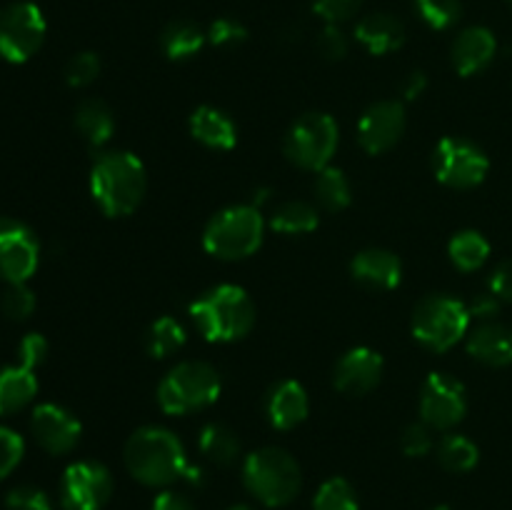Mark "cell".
<instances>
[{
    "mask_svg": "<svg viewBox=\"0 0 512 510\" xmlns=\"http://www.w3.org/2000/svg\"><path fill=\"white\" fill-rule=\"evenodd\" d=\"M125 465L130 475L145 485H170L180 478L200 483V470L185 458L178 435L165 428H140L125 445Z\"/></svg>",
    "mask_w": 512,
    "mask_h": 510,
    "instance_id": "cell-1",
    "label": "cell"
},
{
    "mask_svg": "<svg viewBox=\"0 0 512 510\" xmlns=\"http://www.w3.org/2000/svg\"><path fill=\"white\" fill-rule=\"evenodd\" d=\"M148 173L138 155L128 150L103 153L90 170V193L108 218L130 215L145 198Z\"/></svg>",
    "mask_w": 512,
    "mask_h": 510,
    "instance_id": "cell-2",
    "label": "cell"
},
{
    "mask_svg": "<svg viewBox=\"0 0 512 510\" xmlns=\"http://www.w3.org/2000/svg\"><path fill=\"white\" fill-rule=\"evenodd\" d=\"M190 318L210 343L240 340L253 330L255 305L240 285H218L190 305Z\"/></svg>",
    "mask_w": 512,
    "mask_h": 510,
    "instance_id": "cell-3",
    "label": "cell"
},
{
    "mask_svg": "<svg viewBox=\"0 0 512 510\" xmlns=\"http://www.w3.org/2000/svg\"><path fill=\"white\" fill-rule=\"evenodd\" d=\"M265 223L255 205H233L210 218L203 230V248L220 260H240L263 245Z\"/></svg>",
    "mask_w": 512,
    "mask_h": 510,
    "instance_id": "cell-4",
    "label": "cell"
},
{
    "mask_svg": "<svg viewBox=\"0 0 512 510\" xmlns=\"http://www.w3.org/2000/svg\"><path fill=\"white\" fill-rule=\"evenodd\" d=\"M245 488L270 508L288 505L300 490V465L288 450L260 448L245 458Z\"/></svg>",
    "mask_w": 512,
    "mask_h": 510,
    "instance_id": "cell-5",
    "label": "cell"
},
{
    "mask_svg": "<svg viewBox=\"0 0 512 510\" xmlns=\"http://www.w3.org/2000/svg\"><path fill=\"white\" fill-rule=\"evenodd\" d=\"M220 388V375L213 365L185 360L158 385V403L165 413L188 415L213 405L220 398Z\"/></svg>",
    "mask_w": 512,
    "mask_h": 510,
    "instance_id": "cell-6",
    "label": "cell"
},
{
    "mask_svg": "<svg viewBox=\"0 0 512 510\" xmlns=\"http://www.w3.org/2000/svg\"><path fill=\"white\" fill-rule=\"evenodd\" d=\"M470 308L458 298H448V295H430V298L420 300L418 308L413 310V338L420 345L435 353H445L453 345L468 335L470 330Z\"/></svg>",
    "mask_w": 512,
    "mask_h": 510,
    "instance_id": "cell-7",
    "label": "cell"
},
{
    "mask_svg": "<svg viewBox=\"0 0 512 510\" xmlns=\"http://www.w3.org/2000/svg\"><path fill=\"white\" fill-rule=\"evenodd\" d=\"M340 143V128L333 115L308 113L295 120L285 135V158L303 170H323L333 160Z\"/></svg>",
    "mask_w": 512,
    "mask_h": 510,
    "instance_id": "cell-8",
    "label": "cell"
},
{
    "mask_svg": "<svg viewBox=\"0 0 512 510\" xmlns=\"http://www.w3.org/2000/svg\"><path fill=\"white\" fill-rule=\"evenodd\" d=\"M43 13L35 3H13L0 10V55L8 63H25L45 40Z\"/></svg>",
    "mask_w": 512,
    "mask_h": 510,
    "instance_id": "cell-9",
    "label": "cell"
},
{
    "mask_svg": "<svg viewBox=\"0 0 512 510\" xmlns=\"http://www.w3.org/2000/svg\"><path fill=\"white\" fill-rule=\"evenodd\" d=\"M435 178L455 190H468L488 178L490 160L475 143L463 138H443L433 153Z\"/></svg>",
    "mask_w": 512,
    "mask_h": 510,
    "instance_id": "cell-10",
    "label": "cell"
},
{
    "mask_svg": "<svg viewBox=\"0 0 512 510\" xmlns=\"http://www.w3.org/2000/svg\"><path fill=\"white\" fill-rule=\"evenodd\" d=\"M468 413L465 385L448 373H430L420 393V415L433 430H450Z\"/></svg>",
    "mask_w": 512,
    "mask_h": 510,
    "instance_id": "cell-11",
    "label": "cell"
},
{
    "mask_svg": "<svg viewBox=\"0 0 512 510\" xmlns=\"http://www.w3.org/2000/svg\"><path fill=\"white\" fill-rule=\"evenodd\" d=\"M113 495V475L93 460L73 463L63 475L60 500L63 510H100Z\"/></svg>",
    "mask_w": 512,
    "mask_h": 510,
    "instance_id": "cell-12",
    "label": "cell"
},
{
    "mask_svg": "<svg viewBox=\"0 0 512 510\" xmlns=\"http://www.w3.org/2000/svg\"><path fill=\"white\" fill-rule=\"evenodd\" d=\"M40 245L28 225L13 218H0V280L28 283L38 270Z\"/></svg>",
    "mask_w": 512,
    "mask_h": 510,
    "instance_id": "cell-13",
    "label": "cell"
},
{
    "mask_svg": "<svg viewBox=\"0 0 512 510\" xmlns=\"http://www.w3.org/2000/svg\"><path fill=\"white\" fill-rule=\"evenodd\" d=\"M408 125L400 100H380L370 105L358 123V143L368 155H383L400 143Z\"/></svg>",
    "mask_w": 512,
    "mask_h": 510,
    "instance_id": "cell-14",
    "label": "cell"
},
{
    "mask_svg": "<svg viewBox=\"0 0 512 510\" xmlns=\"http://www.w3.org/2000/svg\"><path fill=\"white\" fill-rule=\"evenodd\" d=\"M30 430H33L40 448L53 455H63L78 445L83 425H80V420L70 410L60 408L55 403H43L33 410Z\"/></svg>",
    "mask_w": 512,
    "mask_h": 510,
    "instance_id": "cell-15",
    "label": "cell"
},
{
    "mask_svg": "<svg viewBox=\"0 0 512 510\" xmlns=\"http://www.w3.org/2000/svg\"><path fill=\"white\" fill-rule=\"evenodd\" d=\"M383 378V355L373 348H353L338 360L333 383L345 395H365Z\"/></svg>",
    "mask_w": 512,
    "mask_h": 510,
    "instance_id": "cell-16",
    "label": "cell"
},
{
    "mask_svg": "<svg viewBox=\"0 0 512 510\" xmlns=\"http://www.w3.org/2000/svg\"><path fill=\"white\" fill-rule=\"evenodd\" d=\"M350 273L360 285L373 290H393L400 285L403 278V265H400L398 255L390 250L370 248L363 250L350 263Z\"/></svg>",
    "mask_w": 512,
    "mask_h": 510,
    "instance_id": "cell-17",
    "label": "cell"
},
{
    "mask_svg": "<svg viewBox=\"0 0 512 510\" xmlns=\"http://www.w3.org/2000/svg\"><path fill=\"white\" fill-rule=\"evenodd\" d=\"M268 420L273 428L278 430H293L308 418L310 413V400L305 393L303 385L298 380H283V383L275 385L268 395Z\"/></svg>",
    "mask_w": 512,
    "mask_h": 510,
    "instance_id": "cell-18",
    "label": "cell"
},
{
    "mask_svg": "<svg viewBox=\"0 0 512 510\" xmlns=\"http://www.w3.org/2000/svg\"><path fill=\"white\" fill-rule=\"evenodd\" d=\"M498 53V40L488 28H468L453 43V65L463 78L480 73L493 63Z\"/></svg>",
    "mask_w": 512,
    "mask_h": 510,
    "instance_id": "cell-19",
    "label": "cell"
},
{
    "mask_svg": "<svg viewBox=\"0 0 512 510\" xmlns=\"http://www.w3.org/2000/svg\"><path fill=\"white\" fill-rule=\"evenodd\" d=\"M468 353L490 368L512 365V328L495 320H485L468 335Z\"/></svg>",
    "mask_w": 512,
    "mask_h": 510,
    "instance_id": "cell-20",
    "label": "cell"
},
{
    "mask_svg": "<svg viewBox=\"0 0 512 510\" xmlns=\"http://www.w3.org/2000/svg\"><path fill=\"white\" fill-rule=\"evenodd\" d=\"M190 135L205 148L213 150H233L238 145V128L225 115L223 110L213 108V105H200L193 115H190Z\"/></svg>",
    "mask_w": 512,
    "mask_h": 510,
    "instance_id": "cell-21",
    "label": "cell"
},
{
    "mask_svg": "<svg viewBox=\"0 0 512 510\" xmlns=\"http://www.w3.org/2000/svg\"><path fill=\"white\" fill-rule=\"evenodd\" d=\"M355 38L368 53L388 55L405 43V25L390 13H373L360 20Z\"/></svg>",
    "mask_w": 512,
    "mask_h": 510,
    "instance_id": "cell-22",
    "label": "cell"
},
{
    "mask_svg": "<svg viewBox=\"0 0 512 510\" xmlns=\"http://www.w3.org/2000/svg\"><path fill=\"white\" fill-rule=\"evenodd\" d=\"M38 393V378L30 368L10 365L0 370V418L23 410Z\"/></svg>",
    "mask_w": 512,
    "mask_h": 510,
    "instance_id": "cell-23",
    "label": "cell"
},
{
    "mask_svg": "<svg viewBox=\"0 0 512 510\" xmlns=\"http://www.w3.org/2000/svg\"><path fill=\"white\" fill-rule=\"evenodd\" d=\"M75 128L93 148H103L115 133L113 110L98 98L83 100L75 110Z\"/></svg>",
    "mask_w": 512,
    "mask_h": 510,
    "instance_id": "cell-24",
    "label": "cell"
},
{
    "mask_svg": "<svg viewBox=\"0 0 512 510\" xmlns=\"http://www.w3.org/2000/svg\"><path fill=\"white\" fill-rule=\"evenodd\" d=\"M205 40H208V33H203L193 20H173L160 35V45L170 60L193 58L203 50Z\"/></svg>",
    "mask_w": 512,
    "mask_h": 510,
    "instance_id": "cell-25",
    "label": "cell"
},
{
    "mask_svg": "<svg viewBox=\"0 0 512 510\" xmlns=\"http://www.w3.org/2000/svg\"><path fill=\"white\" fill-rule=\"evenodd\" d=\"M318 210L305 200H285L270 215V228L283 235H308L318 228Z\"/></svg>",
    "mask_w": 512,
    "mask_h": 510,
    "instance_id": "cell-26",
    "label": "cell"
},
{
    "mask_svg": "<svg viewBox=\"0 0 512 510\" xmlns=\"http://www.w3.org/2000/svg\"><path fill=\"white\" fill-rule=\"evenodd\" d=\"M448 255L455 268L463 273H473V270L483 268L485 260L490 258V243L478 230H463V233L453 235V240L448 243Z\"/></svg>",
    "mask_w": 512,
    "mask_h": 510,
    "instance_id": "cell-27",
    "label": "cell"
},
{
    "mask_svg": "<svg viewBox=\"0 0 512 510\" xmlns=\"http://www.w3.org/2000/svg\"><path fill=\"white\" fill-rule=\"evenodd\" d=\"M200 453L215 465H230L238 460L240 455V440L228 425L223 423H208L200 430Z\"/></svg>",
    "mask_w": 512,
    "mask_h": 510,
    "instance_id": "cell-28",
    "label": "cell"
},
{
    "mask_svg": "<svg viewBox=\"0 0 512 510\" xmlns=\"http://www.w3.org/2000/svg\"><path fill=\"white\" fill-rule=\"evenodd\" d=\"M185 345V330L183 325L178 323L170 315H163V318L155 320L153 325L145 333V350H148L150 358H170V355L178 353Z\"/></svg>",
    "mask_w": 512,
    "mask_h": 510,
    "instance_id": "cell-29",
    "label": "cell"
},
{
    "mask_svg": "<svg viewBox=\"0 0 512 510\" xmlns=\"http://www.w3.org/2000/svg\"><path fill=\"white\" fill-rule=\"evenodd\" d=\"M315 195H318L320 205H323L325 210H333V213L345 210L350 205V200H353V190H350L348 178H345L343 170L333 168V165L318 170V178H315Z\"/></svg>",
    "mask_w": 512,
    "mask_h": 510,
    "instance_id": "cell-30",
    "label": "cell"
},
{
    "mask_svg": "<svg viewBox=\"0 0 512 510\" xmlns=\"http://www.w3.org/2000/svg\"><path fill=\"white\" fill-rule=\"evenodd\" d=\"M438 458L440 463H443V468L450 470V473H468V470H473L475 465H478L480 450L478 445L470 438H465V435L450 433L445 435L443 443H440Z\"/></svg>",
    "mask_w": 512,
    "mask_h": 510,
    "instance_id": "cell-31",
    "label": "cell"
},
{
    "mask_svg": "<svg viewBox=\"0 0 512 510\" xmlns=\"http://www.w3.org/2000/svg\"><path fill=\"white\" fill-rule=\"evenodd\" d=\"M315 510H358V495L345 478H330L315 495Z\"/></svg>",
    "mask_w": 512,
    "mask_h": 510,
    "instance_id": "cell-32",
    "label": "cell"
},
{
    "mask_svg": "<svg viewBox=\"0 0 512 510\" xmlns=\"http://www.w3.org/2000/svg\"><path fill=\"white\" fill-rule=\"evenodd\" d=\"M415 5H418L420 18L435 30H448L450 25L458 23L463 13L460 0H415Z\"/></svg>",
    "mask_w": 512,
    "mask_h": 510,
    "instance_id": "cell-33",
    "label": "cell"
},
{
    "mask_svg": "<svg viewBox=\"0 0 512 510\" xmlns=\"http://www.w3.org/2000/svg\"><path fill=\"white\" fill-rule=\"evenodd\" d=\"M0 308L8 318L25 320L35 310L33 290L28 288V283H8L3 300H0Z\"/></svg>",
    "mask_w": 512,
    "mask_h": 510,
    "instance_id": "cell-34",
    "label": "cell"
},
{
    "mask_svg": "<svg viewBox=\"0 0 512 510\" xmlns=\"http://www.w3.org/2000/svg\"><path fill=\"white\" fill-rule=\"evenodd\" d=\"M100 75V58L95 53H78L70 58V63L65 65V80L73 88H85V85L93 83Z\"/></svg>",
    "mask_w": 512,
    "mask_h": 510,
    "instance_id": "cell-35",
    "label": "cell"
},
{
    "mask_svg": "<svg viewBox=\"0 0 512 510\" xmlns=\"http://www.w3.org/2000/svg\"><path fill=\"white\" fill-rule=\"evenodd\" d=\"M208 40L213 45H218V48H235V45H240L248 40V28H245L240 20L220 18L210 25Z\"/></svg>",
    "mask_w": 512,
    "mask_h": 510,
    "instance_id": "cell-36",
    "label": "cell"
},
{
    "mask_svg": "<svg viewBox=\"0 0 512 510\" xmlns=\"http://www.w3.org/2000/svg\"><path fill=\"white\" fill-rule=\"evenodd\" d=\"M23 450H25L23 438H20L15 430L0 425V480H3L5 475L13 473L15 465L23 460Z\"/></svg>",
    "mask_w": 512,
    "mask_h": 510,
    "instance_id": "cell-37",
    "label": "cell"
},
{
    "mask_svg": "<svg viewBox=\"0 0 512 510\" xmlns=\"http://www.w3.org/2000/svg\"><path fill=\"white\" fill-rule=\"evenodd\" d=\"M5 505H8V510H53L48 495L33 485H20V488L10 490Z\"/></svg>",
    "mask_w": 512,
    "mask_h": 510,
    "instance_id": "cell-38",
    "label": "cell"
},
{
    "mask_svg": "<svg viewBox=\"0 0 512 510\" xmlns=\"http://www.w3.org/2000/svg\"><path fill=\"white\" fill-rule=\"evenodd\" d=\"M363 0H313V10L328 25H338L358 13Z\"/></svg>",
    "mask_w": 512,
    "mask_h": 510,
    "instance_id": "cell-39",
    "label": "cell"
},
{
    "mask_svg": "<svg viewBox=\"0 0 512 510\" xmlns=\"http://www.w3.org/2000/svg\"><path fill=\"white\" fill-rule=\"evenodd\" d=\"M430 430L433 428H428L425 423L408 425L403 433V440H400L405 455H410V458H423V455H428L433 450V433Z\"/></svg>",
    "mask_w": 512,
    "mask_h": 510,
    "instance_id": "cell-40",
    "label": "cell"
},
{
    "mask_svg": "<svg viewBox=\"0 0 512 510\" xmlns=\"http://www.w3.org/2000/svg\"><path fill=\"white\" fill-rule=\"evenodd\" d=\"M318 50L325 60H343L348 55V38L338 25H325L318 35Z\"/></svg>",
    "mask_w": 512,
    "mask_h": 510,
    "instance_id": "cell-41",
    "label": "cell"
},
{
    "mask_svg": "<svg viewBox=\"0 0 512 510\" xmlns=\"http://www.w3.org/2000/svg\"><path fill=\"white\" fill-rule=\"evenodd\" d=\"M48 355V340L40 333H28L18 345V365L35 370Z\"/></svg>",
    "mask_w": 512,
    "mask_h": 510,
    "instance_id": "cell-42",
    "label": "cell"
},
{
    "mask_svg": "<svg viewBox=\"0 0 512 510\" xmlns=\"http://www.w3.org/2000/svg\"><path fill=\"white\" fill-rule=\"evenodd\" d=\"M490 293L498 300H508L512 303V258L503 260L498 268L490 275Z\"/></svg>",
    "mask_w": 512,
    "mask_h": 510,
    "instance_id": "cell-43",
    "label": "cell"
},
{
    "mask_svg": "<svg viewBox=\"0 0 512 510\" xmlns=\"http://www.w3.org/2000/svg\"><path fill=\"white\" fill-rule=\"evenodd\" d=\"M468 308H470V315H473V318H480L485 323V320H493L495 315H498L500 300L495 298L493 293H485V295H480V298H475V303L468 305Z\"/></svg>",
    "mask_w": 512,
    "mask_h": 510,
    "instance_id": "cell-44",
    "label": "cell"
},
{
    "mask_svg": "<svg viewBox=\"0 0 512 510\" xmlns=\"http://www.w3.org/2000/svg\"><path fill=\"white\" fill-rule=\"evenodd\" d=\"M153 510H195V505L193 500L185 498V495L173 493V490H165V493H160L158 498H155Z\"/></svg>",
    "mask_w": 512,
    "mask_h": 510,
    "instance_id": "cell-45",
    "label": "cell"
},
{
    "mask_svg": "<svg viewBox=\"0 0 512 510\" xmlns=\"http://www.w3.org/2000/svg\"><path fill=\"white\" fill-rule=\"evenodd\" d=\"M425 88H428V78H425V73H410L408 80L403 83L405 100L420 98V95L425 93Z\"/></svg>",
    "mask_w": 512,
    "mask_h": 510,
    "instance_id": "cell-46",
    "label": "cell"
},
{
    "mask_svg": "<svg viewBox=\"0 0 512 510\" xmlns=\"http://www.w3.org/2000/svg\"><path fill=\"white\" fill-rule=\"evenodd\" d=\"M230 510H253V508H248V505H235V508H230Z\"/></svg>",
    "mask_w": 512,
    "mask_h": 510,
    "instance_id": "cell-47",
    "label": "cell"
},
{
    "mask_svg": "<svg viewBox=\"0 0 512 510\" xmlns=\"http://www.w3.org/2000/svg\"><path fill=\"white\" fill-rule=\"evenodd\" d=\"M433 510H450L448 505H438V508H433Z\"/></svg>",
    "mask_w": 512,
    "mask_h": 510,
    "instance_id": "cell-48",
    "label": "cell"
},
{
    "mask_svg": "<svg viewBox=\"0 0 512 510\" xmlns=\"http://www.w3.org/2000/svg\"><path fill=\"white\" fill-rule=\"evenodd\" d=\"M508 3H510V8H512V0H508Z\"/></svg>",
    "mask_w": 512,
    "mask_h": 510,
    "instance_id": "cell-49",
    "label": "cell"
}]
</instances>
